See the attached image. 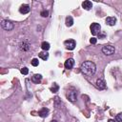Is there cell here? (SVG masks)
I'll return each mask as SVG.
<instances>
[{
	"label": "cell",
	"instance_id": "5b68a950",
	"mask_svg": "<svg viewBox=\"0 0 122 122\" xmlns=\"http://www.w3.org/2000/svg\"><path fill=\"white\" fill-rule=\"evenodd\" d=\"M64 45L66 46V49H67V50H69V51H72V50L75 48V46H76L75 41H74V40H72V39L66 40V41L64 42Z\"/></svg>",
	"mask_w": 122,
	"mask_h": 122
},
{
	"label": "cell",
	"instance_id": "9a60e30c",
	"mask_svg": "<svg viewBox=\"0 0 122 122\" xmlns=\"http://www.w3.org/2000/svg\"><path fill=\"white\" fill-rule=\"evenodd\" d=\"M73 25V19L71 16H67L66 17V26L67 27H71Z\"/></svg>",
	"mask_w": 122,
	"mask_h": 122
},
{
	"label": "cell",
	"instance_id": "3957f363",
	"mask_svg": "<svg viewBox=\"0 0 122 122\" xmlns=\"http://www.w3.org/2000/svg\"><path fill=\"white\" fill-rule=\"evenodd\" d=\"M90 30H91V32L92 35H96V34H99L100 30H101V26L98 23H92Z\"/></svg>",
	"mask_w": 122,
	"mask_h": 122
},
{
	"label": "cell",
	"instance_id": "277c9868",
	"mask_svg": "<svg viewBox=\"0 0 122 122\" xmlns=\"http://www.w3.org/2000/svg\"><path fill=\"white\" fill-rule=\"evenodd\" d=\"M1 26H2V28H3L4 30H13V28H14L13 23L10 22V21H9V20H2Z\"/></svg>",
	"mask_w": 122,
	"mask_h": 122
},
{
	"label": "cell",
	"instance_id": "52a82bcc",
	"mask_svg": "<svg viewBox=\"0 0 122 122\" xmlns=\"http://www.w3.org/2000/svg\"><path fill=\"white\" fill-rule=\"evenodd\" d=\"M30 44L28 40H23L20 44V50L23 51H27L30 50Z\"/></svg>",
	"mask_w": 122,
	"mask_h": 122
},
{
	"label": "cell",
	"instance_id": "d4e9b609",
	"mask_svg": "<svg viewBox=\"0 0 122 122\" xmlns=\"http://www.w3.org/2000/svg\"><path fill=\"white\" fill-rule=\"evenodd\" d=\"M51 122H57L56 120H52V121H51Z\"/></svg>",
	"mask_w": 122,
	"mask_h": 122
},
{
	"label": "cell",
	"instance_id": "6da1fadb",
	"mask_svg": "<svg viewBox=\"0 0 122 122\" xmlns=\"http://www.w3.org/2000/svg\"><path fill=\"white\" fill-rule=\"evenodd\" d=\"M80 69H81V71L84 74H86L88 76H91V75L94 74V72L96 71V66L92 61H85L81 64Z\"/></svg>",
	"mask_w": 122,
	"mask_h": 122
},
{
	"label": "cell",
	"instance_id": "cb8c5ba5",
	"mask_svg": "<svg viewBox=\"0 0 122 122\" xmlns=\"http://www.w3.org/2000/svg\"><path fill=\"white\" fill-rule=\"evenodd\" d=\"M108 122H115V121H114V120H112V119H109V120H108Z\"/></svg>",
	"mask_w": 122,
	"mask_h": 122
},
{
	"label": "cell",
	"instance_id": "7c38bea8",
	"mask_svg": "<svg viewBox=\"0 0 122 122\" xmlns=\"http://www.w3.org/2000/svg\"><path fill=\"white\" fill-rule=\"evenodd\" d=\"M42 80V75L41 74H34L32 77H31V81L34 83V84H39Z\"/></svg>",
	"mask_w": 122,
	"mask_h": 122
},
{
	"label": "cell",
	"instance_id": "5bb4252c",
	"mask_svg": "<svg viewBox=\"0 0 122 122\" xmlns=\"http://www.w3.org/2000/svg\"><path fill=\"white\" fill-rule=\"evenodd\" d=\"M48 113H49V110L46 109V108H43L38 112V115L41 116V117H46L48 115Z\"/></svg>",
	"mask_w": 122,
	"mask_h": 122
},
{
	"label": "cell",
	"instance_id": "8fae6325",
	"mask_svg": "<svg viewBox=\"0 0 122 122\" xmlns=\"http://www.w3.org/2000/svg\"><path fill=\"white\" fill-rule=\"evenodd\" d=\"M116 23V18L113 16H109L106 18V24L109 26H114Z\"/></svg>",
	"mask_w": 122,
	"mask_h": 122
},
{
	"label": "cell",
	"instance_id": "7a4b0ae2",
	"mask_svg": "<svg viewBox=\"0 0 122 122\" xmlns=\"http://www.w3.org/2000/svg\"><path fill=\"white\" fill-rule=\"evenodd\" d=\"M102 51L105 55H112L114 53L115 51V49L113 46L112 45H105L103 48H102Z\"/></svg>",
	"mask_w": 122,
	"mask_h": 122
},
{
	"label": "cell",
	"instance_id": "7402d4cb",
	"mask_svg": "<svg viewBox=\"0 0 122 122\" xmlns=\"http://www.w3.org/2000/svg\"><path fill=\"white\" fill-rule=\"evenodd\" d=\"M40 14H41L42 17H47V16L49 15V11H48V10H42Z\"/></svg>",
	"mask_w": 122,
	"mask_h": 122
},
{
	"label": "cell",
	"instance_id": "d6986e66",
	"mask_svg": "<svg viewBox=\"0 0 122 122\" xmlns=\"http://www.w3.org/2000/svg\"><path fill=\"white\" fill-rule=\"evenodd\" d=\"M31 65L33 66V67H36V66H38L39 65V61H38V59L37 58H33L32 60H31Z\"/></svg>",
	"mask_w": 122,
	"mask_h": 122
},
{
	"label": "cell",
	"instance_id": "ba28073f",
	"mask_svg": "<svg viewBox=\"0 0 122 122\" xmlns=\"http://www.w3.org/2000/svg\"><path fill=\"white\" fill-rule=\"evenodd\" d=\"M30 6L27 5V4H23V5L19 8V11H20V13H22V14H27V13L30 12Z\"/></svg>",
	"mask_w": 122,
	"mask_h": 122
},
{
	"label": "cell",
	"instance_id": "8992f818",
	"mask_svg": "<svg viewBox=\"0 0 122 122\" xmlns=\"http://www.w3.org/2000/svg\"><path fill=\"white\" fill-rule=\"evenodd\" d=\"M66 96H67V98H68L71 102H74V101L76 100V98H77L76 92H75L74 91H69V92H67Z\"/></svg>",
	"mask_w": 122,
	"mask_h": 122
},
{
	"label": "cell",
	"instance_id": "ac0fdd59",
	"mask_svg": "<svg viewBox=\"0 0 122 122\" xmlns=\"http://www.w3.org/2000/svg\"><path fill=\"white\" fill-rule=\"evenodd\" d=\"M58 90H59V86H58L56 83H53V85L51 87V91L52 92H57Z\"/></svg>",
	"mask_w": 122,
	"mask_h": 122
},
{
	"label": "cell",
	"instance_id": "ffe728a7",
	"mask_svg": "<svg viewBox=\"0 0 122 122\" xmlns=\"http://www.w3.org/2000/svg\"><path fill=\"white\" fill-rule=\"evenodd\" d=\"M21 73H22V74H24V75H27V74L29 73V69H28V68H26V67L22 68V69H21Z\"/></svg>",
	"mask_w": 122,
	"mask_h": 122
},
{
	"label": "cell",
	"instance_id": "2e32d148",
	"mask_svg": "<svg viewBox=\"0 0 122 122\" xmlns=\"http://www.w3.org/2000/svg\"><path fill=\"white\" fill-rule=\"evenodd\" d=\"M41 48H42V50L43 51H48L50 48H51V46H50V43L49 42H43L42 44H41Z\"/></svg>",
	"mask_w": 122,
	"mask_h": 122
},
{
	"label": "cell",
	"instance_id": "603a6c76",
	"mask_svg": "<svg viewBox=\"0 0 122 122\" xmlns=\"http://www.w3.org/2000/svg\"><path fill=\"white\" fill-rule=\"evenodd\" d=\"M96 42H97V39H96L95 37H92V38L90 39V43H91V44H92V45L96 44Z\"/></svg>",
	"mask_w": 122,
	"mask_h": 122
},
{
	"label": "cell",
	"instance_id": "30bf717a",
	"mask_svg": "<svg viewBox=\"0 0 122 122\" xmlns=\"http://www.w3.org/2000/svg\"><path fill=\"white\" fill-rule=\"evenodd\" d=\"M96 87H97L99 90H104V89L106 88V83H105V81H104L103 79H101V78L97 79V80H96Z\"/></svg>",
	"mask_w": 122,
	"mask_h": 122
},
{
	"label": "cell",
	"instance_id": "4fadbf2b",
	"mask_svg": "<svg viewBox=\"0 0 122 122\" xmlns=\"http://www.w3.org/2000/svg\"><path fill=\"white\" fill-rule=\"evenodd\" d=\"M82 7H83V9L89 10L92 9V3L91 1H89V0H86V1H84V2L82 3Z\"/></svg>",
	"mask_w": 122,
	"mask_h": 122
},
{
	"label": "cell",
	"instance_id": "e0dca14e",
	"mask_svg": "<svg viewBox=\"0 0 122 122\" xmlns=\"http://www.w3.org/2000/svg\"><path fill=\"white\" fill-rule=\"evenodd\" d=\"M39 57H40L41 59H43V60H47V59L49 58V53L44 52V51L39 52Z\"/></svg>",
	"mask_w": 122,
	"mask_h": 122
},
{
	"label": "cell",
	"instance_id": "9c48e42d",
	"mask_svg": "<svg viewBox=\"0 0 122 122\" xmlns=\"http://www.w3.org/2000/svg\"><path fill=\"white\" fill-rule=\"evenodd\" d=\"M73 65H74V60H73L72 58H69V59H67V60L65 61V63H64L65 68L68 69V70L71 69V68L73 67Z\"/></svg>",
	"mask_w": 122,
	"mask_h": 122
},
{
	"label": "cell",
	"instance_id": "44dd1931",
	"mask_svg": "<svg viewBox=\"0 0 122 122\" xmlns=\"http://www.w3.org/2000/svg\"><path fill=\"white\" fill-rule=\"evenodd\" d=\"M115 121H116V122H122V112H120V113H118V114L116 115Z\"/></svg>",
	"mask_w": 122,
	"mask_h": 122
}]
</instances>
